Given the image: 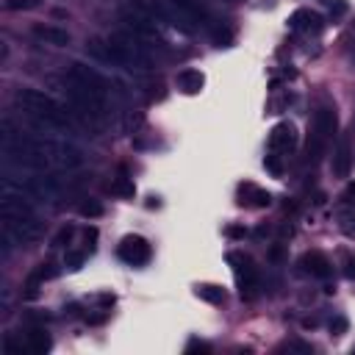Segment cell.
Listing matches in <instances>:
<instances>
[{
	"label": "cell",
	"mask_w": 355,
	"mask_h": 355,
	"mask_svg": "<svg viewBox=\"0 0 355 355\" xmlns=\"http://www.w3.org/2000/svg\"><path fill=\"white\" fill-rule=\"evenodd\" d=\"M14 105L33 119L39 128L53 130V133H72V119L69 111L50 94L39 92V89H17L14 92Z\"/></svg>",
	"instance_id": "cell-1"
},
{
	"label": "cell",
	"mask_w": 355,
	"mask_h": 355,
	"mask_svg": "<svg viewBox=\"0 0 355 355\" xmlns=\"http://www.w3.org/2000/svg\"><path fill=\"white\" fill-rule=\"evenodd\" d=\"M92 53L100 55L103 61H111L116 67L125 69H150L153 58L144 47V39H139L136 33H111L103 42H92Z\"/></svg>",
	"instance_id": "cell-2"
},
{
	"label": "cell",
	"mask_w": 355,
	"mask_h": 355,
	"mask_svg": "<svg viewBox=\"0 0 355 355\" xmlns=\"http://www.w3.org/2000/svg\"><path fill=\"white\" fill-rule=\"evenodd\" d=\"M36 147H39V155L44 158L47 169L55 166V169H78L83 164V153L80 147H75L72 141L67 139H58V136H39L36 139Z\"/></svg>",
	"instance_id": "cell-3"
},
{
	"label": "cell",
	"mask_w": 355,
	"mask_h": 355,
	"mask_svg": "<svg viewBox=\"0 0 355 355\" xmlns=\"http://www.w3.org/2000/svg\"><path fill=\"white\" fill-rule=\"evenodd\" d=\"M166 17L186 33H191L197 28H214L216 25L211 19L208 8L197 0H166Z\"/></svg>",
	"instance_id": "cell-4"
},
{
	"label": "cell",
	"mask_w": 355,
	"mask_h": 355,
	"mask_svg": "<svg viewBox=\"0 0 355 355\" xmlns=\"http://www.w3.org/2000/svg\"><path fill=\"white\" fill-rule=\"evenodd\" d=\"M42 222L39 216H0V233L8 236L14 244H33L42 239Z\"/></svg>",
	"instance_id": "cell-5"
},
{
	"label": "cell",
	"mask_w": 355,
	"mask_h": 355,
	"mask_svg": "<svg viewBox=\"0 0 355 355\" xmlns=\"http://www.w3.org/2000/svg\"><path fill=\"white\" fill-rule=\"evenodd\" d=\"M227 263L233 266V275H236V283L241 288V297L252 300L258 294V269H255L252 258L247 252L233 250V252H227Z\"/></svg>",
	"instance_id": "cell-6"
},
{
	"label": "cell",
	"mask_w": 355,
	"mask_h": 355,
	"mask_svg": "<svg viewBox=\"0 0 355 355\" xmlns=\"http://www.w3.org/2000/svg\"><path fill=\"white\" fill-rule=\"evenodd\" d=\"M122 19L128 22L130 33H136L139 39H144V42H161L158 25H155V19L150 14H144L139 8H128V11H122Z\"/></svg>",
	"instance_id": "cell-7"
},
{
	"label": "cell",
	"mask_w": 355,
	"mask_h": 355,
	"mask_svg": "<svg viewBox=\"0 0 355 355\" xmlns=\"http://www.w3.org/2000/svg\"><path fill=\"white\" fill-rule=\"evenodd\" d=\"M297 128L291 125V122H277L275 128H272V133H269V153H275V155H288V153H294V147H297Z\"/></svg>",
	"instance_id": "cell-8"
},
{
	"label": "cell",
	"mask_w": 355,
	"mask_h": 355,
	"mask_svg": "<svg viewBox=\"0 0 355 355\" xmlns=\"http://www.w3.org/2000/svg\"><path fill=\"white\" fill-rule=\"evenodd\" d=\"M119 258L130 266H144L150 261V244L141 236H125L119 244Z\"/></svg>",
	"instance_id": "cell-9"
},
{
	"label": "cell",
	"mask_w": 355,
	"mask_h": 355,
	"mask_svg": "<svg viewBox=\"0 0 355 355\" xmlns=\"http://www.w3.org/2000/svg\"><path fill=\"white\" fill-rule=\"evenodd\" d=\"M349 166H352V133H344L336 153H333V161H330V169L336 178H347L349 175Z\"/></svg>",
	"instance_id": "cell-10"
},
{
	"label": "cell",
	"mask_w": 355,
	"mask_h": 355,
	"mask_svg": "<svg viewBox=\"0 0 355 355\" xmlns=\"http://www.w3.org/2000/svg\"><path fill=\"white\" fill-rule=\"evenodd\" d=\"M288 28H291V31L316 33V31H322V17H319L316 11H311V8H300V11H294V14L288 17Z\"/></svg>",
	"instance_id": "cell-11"
},
{
	"label": "cell",
	"mask_w": 355,
	"mask_h": 355,
	"mask_svg": "<svg viewBox=\"0 0 355 355\" xmlns=\"http://www.w3.org/2000/svg\"><path fill=\"white\" fill-rule=\"evenodd\" d=\"M302 266H305V272H311L313 277H330V272H333V266H330L327 255H324V252H319V250L305 252V255H302Z\"/></svg>",
	"instance_id": "cell-12"
},
{
	"label": "cell",
	"mask_w": 355,
	"mask_h": 355,
	"mask_svg": "<svg viewBox=\"0 0 355 355\" xmlns=\"http://www.w3.org/2000/svg\"><path fill=\"white\" fill-rule=\"evenodd\" d=\"M239 197H241L244 205H252V208H266L272 202V194L266 189L252 186V183H241L239 186Z\"/></svg>",
	"instance_id": "cell-13"
},
{
	"label": "cell",
	"mask_w": 355,
	"mask_h": 355,
	"mask_svg": "<svg viewBox=\"0 0 355 355\" xmlns=\"http://www.w3.org/2000/svg\"><path fill=\"white\" fill-rule=\"evenodd\" d=\"M33 36L53 44V47H67L69 44V33L64 28H55V25H33Z\"/></svg>",
	"instance_id": "cell-14"
},
{
	"label": "cell",
	"mask_w": 355,
	"mask_h": 355,
	"mask_svg": "<svg viewBox=\"0 0 355 355\" xmlns=\"http://www.w3.org/2000/svg\"><path fill=\"white\" fill-rule=\"evenodd\" d=\"M175 86H178L183 94H197V92L205 86V75H202L200 69H183V72H178Z\"/></svg>",
	"instance_id": "cell-15"
},
{
	"label": "cell",
	"mask_w": 355,
	"mask_h": 355,
	"mask_svg": "<svg viewBox=\"0 0 355 355\" xmlns=\"http://www.w3.org/2000/svg\"><path fill=\"white\" fill-rule=\"evenodd\" d=\"M55 275V269H53V263H39L31 275H28V280H25V297L28 300H33L36 294H39V286H42V280H47V277H53Z\"/></svg>",
	"instance_id": "cell-16"
},
{
	"label": "cell",
	"mask_w": 355,
	"mask_h": 355,
	"mask_svg": "<svg viewBox=\"0 0 355 355\" xmlns=\"http://www.w3.org/2000/svg\"><path fill=\"white\" fill-rule=\"evenodd\" d=\"M28 349L36 352V355H44V352L50 349V336H47L42 327L31 330V333H28Z\"/></svg>",
	"instance_id": "cell-17"
},
{
	"label": "cell",
	"mask_w": 355,
	"mask_h": 355,
	"mask_svg": "<svg viewBox=\"0 0 355 355\" xmlns=\"http://www.w3.org/2000/svg\"><path fill=\"white\" fill-rule=\"evenodd\" d=\"M197 297L205 300V302L219 305V302H225V288H219L214 283H205V286H197Z\"/></svg>",
	"instance_id": "cell-18"
},
{
	"label": "cell",
	"mask_w": 355,
	"mask_h": 355,
	"mask_svg": "<svg viewBox=\"0 0 355 355\" xmlns=\"http://www.w3.org/2000/svg\"><path fill=\"white\" fill-rule=\"evenodd\" d=\"M111 191H114V194H119V197H133V194H136V186H133V180L122 172V175L111 183Z\"/></svg>",
	"instance_id": "cell-19"
},
{
	"label": "cell",
	"mask_w": 355,
	"mask_h": 355,
	"mask_svg": "<svg viewBox=\"0 0 355 355\" xmlns=\"http://www.w3.org/2000/svg\"><path fill=\"white\" fill-rule=\"evenodd\" d=\"M36 6H39V0H3L6 11H31Z\"/></svg>",
	"instance_id": "cell-20"
},
{
	"label": "cell",
	"mask_w": 355,
	"mask_h": 355,
	"mask_svg": "<svg viewBox=\"0 0 355 355\" xmlns=\"http://www.w3.org/2000/svg\"><path fill=\"white\" fill-rule=\"evenodd\" d=\"M83 261H86V252H78V250H69V252H67V258H64L67 269H80V266H83Z\"/></svg>",
	"instance_id": "cell-21"
},
{
	"label": "cell",
	"mask_w": 355,
	"mask_h": 355,
	"mask_svg": "<svg viewBox=\"0 0 355 355\" xmlns=\"http://www.w3.org/2000/svg\"><path fill=\"white\" fill-rule=\"evenodd\" d=\"M80 214L94 219V216H100V214H103V205H100L97 200H86V202H80Z\"/></svg>",
	"instance_id": "cell-22"
},
{
	"label": "cell",
	"mask_w": 355,
	"mask_h": 355,
	"mask_svg": "<svg viewBox=\"0 0 355 355\" xmlns=\"http://www.w3.org/2000/svg\"><path fill=\"white\" fill-rule=\"evenodd\" d=\"M3 349H6L8 355H22V344H19V341H17L11 333L3 338Z\"/></svg>",
	"instance_id": "cell-23"
},
{
	"label": "cell",
	"mask_w": 355,
	"mask_h": 355,
	"mask_svg": "<svg viewBox=\"0 0 355 355\" xmlns=\"http://www.w3.org/2000/svg\"><path fill=\"white\" fill-rule=\"evenodd\" d=\"M72 233H75V227H69V225H67V227H61V230H58V236L53 239V247H64V244H69Z\"/></svg>",
	"instance_id": "cell-24"
},
{
	"label": "cell",
	"mask_w": 355,
	"mask_h": 355,
	"mask_svg": "<svg viewBox=\"0 0 355 355\" xmlns=\"http://www.w3.org/2000/svg\"><path fill=\"white\" fill-rule=\"evenodd\" d=\"M283 349H288V352H302V355H311V352H313L311 344H302V341H288V344H283Z\"/></svg>",
	"instance_id": "cell-25"
},
{
	"label": "cell",
	"mask_w": 355,
	"mask_h": 355,
	"mask_svg": "<svg viewBox=\"0 0 355 355\" xmlns=\"http://www.w3.org/2000/svg\"><path fill=\"white\" fill-rule=\"evenodd\" d=\"M277 158H280V155L269 153V155H266V161H263V164H266V169H269L272 175H280V161H277Z\"/></svg>",
	"instance_id": "cell-26"
},
{
	"label": "cell",
	"mask_w": 355,
	"mask_h": 355,
	"mask_svg": "<svg viewBox=\"0 0 355 355\" xmlns=\"http://www.w3.org/2000/svg\"><path fill=\"white\" fill-rule=\"evenodd\" d=\"M211 352V344H205V341H197V338H191L189 344H186V352Z\"/></svg>",
	"instance_id": "cell-27"
},
{
	"label": "cell",
	"mask_w": 355,
	"mask_h": 355,
	"mask_svg": "<svg viewBox=\"0 0 355 355\" xmlns=\"http://www.w3.org/2000/svg\"><path fill=\"white\" fill-rule=\"evenodd\" d=\"M324 6L330 8V14H344L347 11V3L344 0H324Z\"/></svg>",
	"instance_id": "cell-28"
},
{
	"label": "cell",
	"mask_w": 355,
	"mask_h": 355,
	"mask_svg": "<svg viewBox=\"0 0 355 355\" xmlns=\"http://www.w3.org/2000/svg\"><path fill=\"white\" fill-rule=\"evenodd\" d=\"M341 200H344L347 205H355V180H352V183H347V189H344Z\"/></svg>",
	"instance_id": "cell-29"
},
{
	"label": "cell",
	"mask_w": 355,
	"mask_h": 355,
	"mask_svg": "<svg viewBox=\"0 0 355 355\" xmlns=\"http://www.w3.org/2000/svg\"><path fill=\"white\" fill-rule=\"evenodd\" d=\"M341 222H344V225H341V230H344L347 236H355V216H344Z\"/></svg>",
	"instance_id": "cell-30"
},
{
	"label": "cell",
	"mask_w": 355,
	"mask_h": 355,
	"mask_svg": "<svg viewBox=\"0 0 355 355\" xmlns=\"http://www.w3.org/2000/svg\"><path fill=\"white\" fill-rule=\"evenodd\" d=\"M344 275L349 280H355V258H347V266H344Z\"/></svg>",
	"instance_id": "cell-31"
},
{
	"label": "cell",
	"mask_w": 355,
	"mask_h": 355,
	"mask_svg": "<svg viewBox=\"0 0 355 355\" xmlns=\"http://www.w3.org/2000/svg\"><path fill=\"white\" fill-rule=\"evenodd\" d=\"M330 330L344 333V330H347V322H344V319H333V322H330Z\"/></svg>",
	"instance_id": "cell-32"
},
{
	"label": "cell",
	"mask_w": 355,
	"mask_h": 355,
	"mask_svg": "<svg viewBox=\"0 0 355 355\" xmlns=\"http://www.w3.org/2000/svg\"><path fill=\"white\" fill-rule=\"evenodd\" d=\"M269 258H272V261H280V258H283V247H280V244H275V247L269 250Z\"/></svg>",
	"instance_id": "cell-33"
},
{
	"label": "cell",
	"mask_w": 355,
	"mask_h": 355,
	"mask_svg": "<svg viewBox=\"0 0 355 355\" xmlns=\"http://www.w3.org/2000/svg\"><path fill=\"white\" fill-rule=\"evenodd\" d=\"M227 233H230V236H244V230H241V227H230Z\"/></svg>",
	"instance_id": "cell-34"
}]
</instances>
